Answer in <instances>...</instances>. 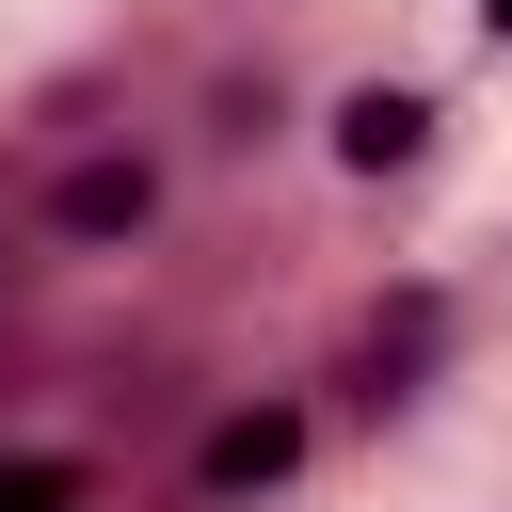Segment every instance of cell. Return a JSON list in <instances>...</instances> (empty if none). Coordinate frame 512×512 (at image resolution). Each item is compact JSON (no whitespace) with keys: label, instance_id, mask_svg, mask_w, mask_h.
I'll return each mask as SVG.
<instances>
[{"label":"cell","instance_id":"1","mask_svg":"<svg viewBox=\"0 0 512 512\" xmlns=\"http://www.w3.org/2000/svg\"><path fill=\"white\" fill-rule=\"evenodd\" d=\"M144 224H160V160H144V144H80V160L32 192V240H48V256H128Z\"/></svg>","mask_w":512,"mask_h":512},{"label":"cell","instance_id":"2","mask_svg":"<svg viewBox=\"0 0 512 512\" xmlns=\"http://www.w3.org/2000/svg\"><path fill=\"white\" fill-rule=\"evenodd\" d=\"M304 448H320V416H304V400H240V416L192 448V496H208V512H240V496H272Z\"/></svg>","mask_w":512,"mask_h":512},{"label":"cell","instance_id":"3","mask_svg":"<svg viewBox=\"0 0 512 512\" xmlns=\"http://www.w3.org/2000/svg\"><path fill=\"white\" fill-rule=\"evenodd\" d=\"M320 144H336V176H416V144H432V96H400V80H352V96L320 112Z\"/></svg>","mask_w":512,"mask_h":512},{"label":"cell","instance_id":"4","mask_svg":"<svg viewBox=\"0 0 512 512\" xmlns=\"http://www.w3.org/2000/svg\"><path fill=\"white\" fill-rule=\"evenodd\" d=\"M464 16H480V32H496V48H512V0H464Z\"/></svg>","mask_w":512,"mask_h":512},{"label":"cell","instance_id":"5","mask_svg":"<svg viewBox=\"0 0 512 512\" xmlns=\"http://www.w3.org/2000/svg\"><path fill=\"white\" fill-rule=\"evenodd\" d=\"M64 512H80V496H64Z\"/></svg>","mask_w":512,"mask_h":512}]
</instances>
